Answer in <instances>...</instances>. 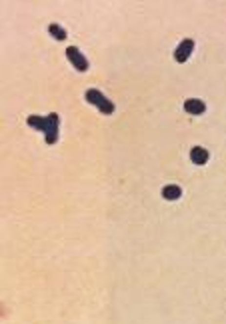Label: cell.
<instances>
[{
    "mask_svg": "<svg viewBox=\"0 0 226 324\" xmlns=\"http://www.w3.org/2000/svg\"><path fill=\"white\" fill-rule=\"evenodd\" d=\"M68 56L72 58V62L78 66V70H86V68H88V62L78 54V50H76V48H68Z\"/></svg>",
    "mask_w": 226,
    "mask_h": 324,
    "instance_id": "cell-1",
    "label": "cell"
},
{
    "mask_svg": "<svg viewBox=\"0 0 226 324\" xmlns=\"http://www.w3.org/2000/svg\"><path fill=\"white\" fill-rule=\"evenodd\" d=\"M178 194H180V190H178V188H174V186H170V188L164 190V196H166V198H176Z\"/></svg>",
    "mask_w": 226,
    "mask_h": 324,
    "instance_id": "cell-2",
    "label": "cell"
}]
</instances>
